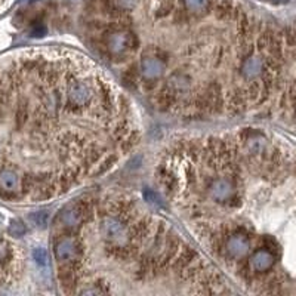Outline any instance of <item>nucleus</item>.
<instances>
[{
	"instance_id": "obj_1",
	"label": "nucleus",
	"mask_w": 296,
	"mask_h": 296,
	"mask_svg": "<svg viewBox=\"0 0 296 296\" xmlns=\"http://www.w3.org/2000/svg\"><path fill=\"white\" fill-rule=\"evenodd\" d=\"M101 236L107 243L117 249H124L130 243V231L127 225L116 216H104L101 221Z\"/></svg>"
},
{
	"instance_id": "obj_2",
	"label": "nucleus",
	"mask_w": 296,
	"mask_h": 296,
	"mask_svg": "<svg viewBox=\"0 0 296 296\" xmlns=\"http://www.w3.org/2000/svg\"><path fill=\"white\" fill-rule=\"evenodd\" d=\"M107 51L113 57H124L136 48V37L126 28H113L105 36Z\"/></svg>"
},
{
	"instance_id": "obj_3",
	"label": "nucleus",
	"mask_w": 296,
	"mask_h": 296,
	"mask_svg": "<svg viewBox=\"0 0 296 296\" xmlns=\"http://www.w3.org/2000/svg\"><path fill=\"white\" fill-rule=\"evenodd\" d=\"M83 247L77 237L67 234L61 236L54 243V253L55 258L64 265H74L82 256Z\"/></svg>"
},
{
	"instance_id": "obj_4",
	"label": "nucleus",
	"mask_w": 296,
	"mask_h": 296,
	"mask_svg": "<svg viewBox=\"0 0 296 296\" xmlns=\"http://www.w3.org/2000/svg\"><path fill=\"white\" fill-rule=\"evenodd\" d=\"M209 197L221 204H228L237 198L236 182L231 178H216L207 187Z\"/></svg>"
},
{
	"instance_id": "obj_5",
	"label": "nucleus",
	"mask_w": 296,
	"mask_h": 296,
	"mask_svg": "<svg viewBox=\"0 0 296 296\" xmlns=\"http://www.w3.org/2000/svg\"><path fill=\"white\" fill-rule=\"evenodd\" d=\"M95 91L94 88L83 80H74L67 88V99L73 108L88 107L94 99Z\"/></svg>"
},
{
	"instance_id": "obj_6",
	"label": "nucleus",
	"mask_w": 296,
	"mask_h": 296,
	"mask_svg": "<svg viewBox=\"0 0 296 296\" xmlns=\"http://www.w3.org/2000/svg\"><path fill=\"white\" fill-rule=\"evenodd\" d=\"M85 216H86V207L85 204H70L67 207H64L58 215V222L64 230H77L83 222H85Z\"/></svg>"
},
{
	"instance_id": "obj_7",
	"label": "nucleus",
	"mask_w": 296,
	"mask_h": 296,
	"mask_svg": "<svg viewBox=\"0 0 296 296\" xmlns=\"http://www.w3.org/2000/svg\"><path fill=\"white\" fill-rule=\"evenodd\" d=\"M224 250L228 258L231 259H241L249 255L250 252V240L243 233H233L227 237L224 243Z\"/></svg>"
},
{
	"instance_id": "obj_8",
	"label": "nucleus",
	"mask_w": 296,
	"mask_h": 296,
	"mask_svg": "<svg viewBox=\"0 0 296 296\" xmlns=\"http://www.w3.org/2000/svg\"><path fill=\"white\" fill-rule=\"evenodd\" d=\"M276 262V256L274 253L268 249V247H264V249H258L255 250L249 259H247V265H249V270L255 274H264V273H268L273 265Z\"/></svg>"
},
{
	"instance_id": "obj_9",
	"label": "nucleus",
	"mask_w": 296,
	"mask_h": 296,
	"mask_svg": "<svg viewBox=\"0 0 296 296\" xmlns=\"http://www.w3.org/2000/svg\"><path fill=\"white\" fill-rule=\"evenodd\" d=\"M22 181L18 172L7 166H0V193L3 196L12 197L22 190Z\"/></svg>"
},
{
	"instance_id": "obj_10",
	"label": "nucleus",
	"mask_w": 296,
	"mask_h": 296,
	"mask_svg": "<svg viewBox=\"0 0 296 296\" xmlns=\"http://www.w3.org/2000/svg\"><path fill=\"white\" fill-rule=\"evenodd\" d=\"M165 67H166V64L162 58H159L156 55H147L141 59L139 70L145 80H156L160 76H163Z\"/></svg>"
},
{
	"instance_id": "obj_11",
	"label": "nucleus",
	"mask_w": 296,
	"mask_h": 296,
	"mask_svg": "<svg viewBox=\"0 0 296 296\" xmlns=\"http://www.w3.org/2000/svg\"><path fill=\"white\" fill-rule=\"evenodd\" d=\"M264 70H265V62L261 58V55H249L241 62L240 74L246 80H255L262 76Z\"/></svg>"
},
{
	"instance_id": "obj_12",
	"label": "nucleus",
	"mask_w": 296,
	"mask_h": 296,
	"mask_svg": "<svg viewBox=\"0 0 296 296\" xmlns=\"http://www.w3.org/2000/svg\"><path fill=\"white\" fill-rule=\"evenodd\" d=\"M33 259L36 261L37 265L45 267L49 262V255H48L46 249H43V247H34L33 249Z\"/></svg>"
},
{
	"instance_id": "obj_13",
	"label": "nucleus",
	"mask_w": 296,
	"mask_h": 296,
	"mask_svg": "<svg viewBox=\"0 0 296 296\" xmlns=\"http://www.w3.org/2000/svg\"><path fill=\"white\" fill-rule=\"evenodd\" d=\"M184 3L191 12H201L209 6V0H184Z\"/></svg>"
},
{
	"instance_id": "obj_14",
	"label": "nucleus",
	"mask_w": 296,
	"mask_h": 296,
	"mask_svg": "<svg viewBox=\"0 0 296 296\" xmlns=\"http://www.w3.org/2000/svg\"><path fill=\"white\" fill-rule=\"evenodd\" d=\"M9 233L13 237H22L27 233V227L24 225L22 221L19 219H13L9 225Z\"/></svg>"
},
{
	"instance_id": "obj_15",
	"label": "nucleus",
	"mask_w": 296,
	"mask_h": 296,
	"mask_svg": "<svg viewBox=\"0 0 296 296\" xmlns=\"http://www.w3.org/2000/svg\"><path fill=\"white\" fill-rule=\"evenodd\" d=\"M49 212H46V210H40V212H36V213H33L30 218H31V221L36 224V225H39V227H45L46 224H48V221H49Z\"/></svg>"
},
{
	"instance_id": "obj_16",
	"label": "nucleus",
	"mask_w": 296,
	"mask_h": 296,
	"mask_svg": "<svg viewBox=\"0 0 296 296\" xmlns=\"http://www.w3.org/2000/svg\"><path fill=\"white\" fill-rule=\"evenodd\" d=\"M145 197H147V200H148V201H151V203L162 204V200H160L159 194H157V193H154L153 190H147V191H145Z\"/></svg>"
},
{
	"instance_id": "obj_17",
	"label": "nucleus",
	"mask_w": 296,
	"mask_h": 296,
	"mask_svg": "<svg viewBox=\"0 0 296 296\" xmlns=\"http://www.w3.org/2000/svg\"><path fill=\"white\" fill-rule=\"evenodd\" d=\"M262 1H268V3H274V4H282V3H286L288 0H262Z\"/></svg>"
}]
</instances>
